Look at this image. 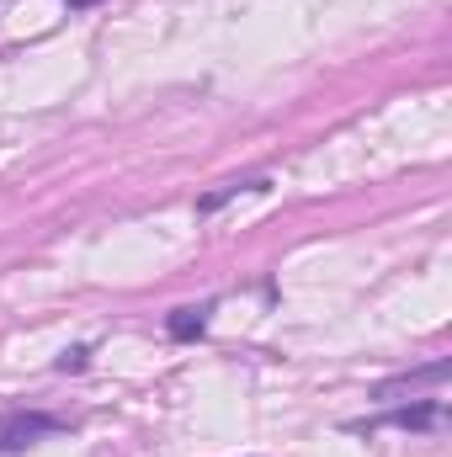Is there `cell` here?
Segmentation results:
<instances>
[{
  "label": "cell",
  "mask_w": 452,
  "mask_h": 457,
  "mask_svg": "<svg viewBox=\"0 0 452 457\" xmlns=\"http://www.w3.org/2000/svg\"><path fill=\"white\" fill-rule=\"evenodd\" d=\"M70 5H91V0H70Z\"/></svg>",
  "instance_id": "7"
},
{
  "label": "cell",
  "mask_w": 452,
  "mask_h": 457,
  "mask_svg": "<svg viewBox=\"0 0 452 457\" xmlns=\"http://www.w3.org/2000/svg\"><path fill=\"white\" fill-rule=\"evenodd\" d=\"M261 187H266V181H224L219 192H208V197L197 203V213H213V208H224L229 197H239V192H261Z\"/></svg>",
  "instance_id": "5"
},
{
  "label": "cell",
  "mask_w": 452,
  "mask_h": 457,
  "mask_svg": "<svg viewBox=\"0 0 452 457\" xmlns=\"http://www.w3.org/2000/svg\"><path fill=\"white\" fill-rule=\"evenodd\" d=\"M372 426H399V431H431V426H442V404L437 399H426V404H394V410H383Z\"/></svg>",
  "instance_id": "3"
},
{
  "label": "cell",
  "mask_w": 452,
  "mask_h": 457,
  "mask_svg": "<svg viewBox=\"0 0 452 457\" xmlns=\"http://www.w3.org/2000/svg\"><path fill=\"white\" fill-rule=\"evenodd\" d=\"M208 314H213V303H203V309H176V314H171V336H176V341H197V336L208 330Z\"/></svg>",
  "instance_id": "4"
},
{
  "label": "cell",
  "mask_w": 452,
  "mask_h": 457,
  "mask_svg": "<svg viewBox=\"0 0 452 457\" xmlns=\"http://www.w3.org/2000/svg\"><path fill=\"white\" fill-rule=\"evenodd\" d=\"M54 431H64V420H54V415H43V410L0 415V457L5 453H27L32 442H43V436H54Z\"/></svg>",
  "instance_id": "1"
},
{
  "label": "cell",
  "mask_w": 452,
  "mask_h": 457,
  "mask_svg": "<svg viewBox=\"0 0 452 457\" xmlns=\"http://www.w3.org/2000/svg\"><path fill=\"white\" fill-rule=\"evenodd\" d=\"M70 367H86V345H75V351L59 356V372H70Z\"/></svg>",
  "instance_id": "6"
},
{
  "label": "cell",
  "mask_w": 452,
  "mask_h": 457,
  "mask_svg": "<svg viewBox=\"0 0 452 457\" xmlns=\"http://www.w3.org/2000/svg\"><path fill=\"white\" fill-rule=\"evenodd\" d=\"M448 361H431V367H421V372H399V378H389V383H378V404H399L405 394H421V388H442L448 383Z\"/></svg>",
  "instance_id": "2"
}]
</instances>
